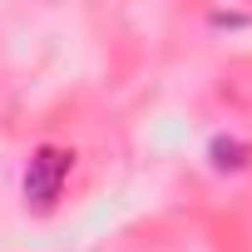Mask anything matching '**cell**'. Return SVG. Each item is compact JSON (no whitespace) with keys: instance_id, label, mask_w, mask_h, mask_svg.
I'll use <instances>...</instances> for the list:
<instances>
[{"instance_id":"1","label":"cell","mask_w":252,"mask_h":252,"mask_svg":"<svg viewBox=\"0 0 252 252\" xmlns=\"http://www.w3.org/2000/svg\"><path fill=\"white\" fill-rule=\"evenodd\" d=\"M64 178H69V154L64 149H40L25 168V198L30 203H55Z\"/></svg>"}]
</instances>
